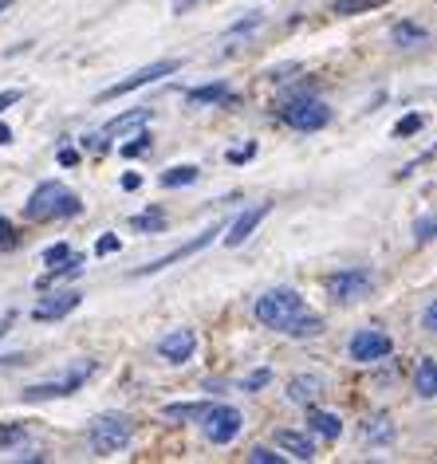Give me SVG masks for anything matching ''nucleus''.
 <instances>
[{"instance_id": "nucleus-8", "label": "nucleus", "mask_w": 437, "mask_h": 464, "mask_svg": "<svg viewBox=\"0 0 437 464\" xmlns=\"http://www.w3.org/2000/svg\"><path fill=\"white\" fill-rule=\"evenodd\" d=\"M390 351H394V343H390L386 331H374L366 327L351 339V358L354 362H378V358H390Z\"/></svg>"}, {"instance_id": "nucleus-10", "label": "nucleus", "mask_w": 437, "mask_h": 464, "mask_svg": "<svg viewBox=\"0 0 437 464\" xmlns=\"http://www.w3.org/2000/svg\"><path fill=\"white\" fill-rule=\"evenodd\" d=\"M193 351H198V334H193L189 327H181V331H174V334H166V339L158 343V354H162L166 362H174V366L189 362Z\"/></svg>"}, {"instance_id": "nucleus-30", "label": "nucleus", "mask_w": 437, "mask_h": 464, "mask_svg": "<svg viewBox=\"0 0 437 464\" xmlns=\"http://www.w3.org/2000/svg\"><path fill=\"white\" fill-rule=\"evenodd\" d=\"M425 126V114H406L398 126H394V138H406V134H418Z\"/></svg>"}, {"instance_id": "nucleus-33", "label": "nucleus", "mask_w": 437, "mask_h": 464, "mask_svg": "<svg viewBox=\"0 0 437 464\" xmlns=\"http://www.w3.org/2000/svg\"><path fill=\"white\" fill-rule=\"evenodd\" d=\"M67 256H72V248H67V245H52L48 252H44V264H52V268H55V264H63Z\"/></svg>"}, {"instance_id": "nucleus-11", "label": "nucleus", "mask_w": 437, "mask_h": 464, "mask_svg": "<svg viewBox=\"0 0 437 464\" xmlns=\"http://www.w3.org/2000/svg\"><path fill=\"white\" fill-rule=\"evenodd\" d=\"M268 213H272V205H257V208H248V213H240V217L233 220V225H228V232H225V245H228V248L245 245V240L252 237V228H257Z\"/></svg>"}, {"instance_id": "nucleus-21", "label": "nucleus", "mask_w": 437, "mask_h": 464, "mask_svg": "<svg viewBox=\"0 0 437 464\" xmlns=\"http://www.w3.org/2000/svg\"><path fill=\"white\" fill-rule=\"evenodd\" d=\"M131 228L134 232H162L166 228V213H162V208H146V213H138L131 220Z\"/></svg>"}, {"instance_id": "nucleus-7", "label": "nucleus", "mask_w": 437, "mask_h": 464, "mask_svg": "<svg viewBox=\"0 0 437 464\" xmlns=\"http://www.w3.org/2000/svg\"><path fill=\"white\" fill-rule=\"evenodd\" d=\"M178 60H162V63H151V67H142V72H134L131 79H122V83H114V87H107V91H102V102H107V99H119V95H131V91H138V87H146V83H158V79H162V75H174L178 72Z\"/></svg>"}, {"instance_id": "nucleus-28", "label": "nucleus", "mask_w": 437, "mask_h": 464, "mask_svg": "<svg viewBox=\"0 0 437 464\" xmlns=\"http://www.w3.org/2000/svg\"><path fill=\"white\" fill-rule=\"evenodd\" d=\"M413 240H418V245L437 240V217H418V225H413Z\"/></svg>"}, {"instance_id": "nucleus-34", "label": "nucleus", "mask_w": 437, "mask_h": 464, "mask_svg": "<svg viewBox=\"0 0 437 464\" xmlns=\"http://www.w3.org/2000/svg\"><path fill=\"white\" fill-rule=\"evenodd\" d=\"M95 252H99V256H111V252H119V237H99Z\"/></svg>"}, {"instance_id": "nucleus-6", "label": "nucleus", "mask_w": 437, "mask_h": 464, "mask_svg": "<svg viewBox=\"0 0 437 464\" xmlns=\"http://www.w3.org/2000/svg\"><path fill=\"white\" fill-rule=\"evenodd\" d=\"M327 295L335 299V304H354V299L371 295V272H335L327 280Z\"/></svg>"}, {"instance_id": "nucleus-35", "label": "nucleus", "mask_w": 437, "mask_h": 464, "mask_svg": "<svg viewBox=\"0 0 437 464\" xmlns=\"http://www.w3.org/2000/svg\"><path fill=\"white\" fill-rule=\"evenodd\" d=\"M13 102H20V91H0V114H5Z\"/></svg>"}, {"instance_id": "nucleus-15", "label": "nucleus", "mask_w": 437, "mask_h": 464, "mask_svg": "<svg viewBox=\"0 0 437 464\" xmlns=\"http://www.w3.org/2000/svg\"><path fill=\"white\" fill-rule=\"evenodd\" d=\"M151 122V111L146 107H138V111H126V114H119L114 122H107L99 130V138H102V146H107V138H119V134H131V130H138V126H146Z\"/></svg>"}, {"instance_id": "nucleus-43", "label": "nucleus", "mask_w": 437, "mask_h": 464, "mask_svg": "<svg viewBox=\"0 0 437 464\" xmlns=\"http://www.w3.org/2000/svg\"><path fill=\"white\" fill-rule=\"evenodd\" d=\"M16 5V0H0V13H5V8H13Z\"/></svg>"}, {"instance_id": "nucleus-5", "label": "nucleus", "mask_w": 437, "mask_h": 464, "mask_svg": "<svg viewBox=\"0 0 437 464\" xmlns=\"http://www.w3.org/2000/svg\"><path fill=\"white\" fill-rule=\"evenodd\" d=\"M240 425H245V417L233 405H209L205 410V437L213 440V445H228V440H237Z\"/></svg>"}, {"instance_id": "nucleus-16", "label": "nucleus", "mask_w": 437, "mask_h": 464, "mask_svg": "<svg viewBox=\"0 0 437 464\" xmlns=\"http://www.w3.org/2000/svg\"><path fill=\"white\" fill-rule=\"evenodd\" d=\"M319 393H324V378H316V374H300L287 382V401H296V405L316 401Z\"/></svg>"}, {"instance_id": "nucleus-32", "label": "nucleus", "mask_w": 437, "mask_h": 464, "mask_svg": "<svg viewBox=\"0 0 437 464\" xmlns=\"http://www.w3.org/2000/svg\"><path fill=\"white\" fill-rule=\"evenodd\" d=\"M248 460H252V464H280L284 457H280V452H272V449H260V445H257V449L248 452Z\"/></svg>"}, {"instance_id": "nucleus-39", "label": "nucleus", "mask_w": 437, "mask_h": 464, "mask_svg": "<svg viewBox=\"0 0 437 464\" xmlns=\"http://www.w3.org/2000/svg\"><path fill=\"white\" fill-rule=\"evenodd\" d=\"M138 185H142V178H138V173H126V178H122V189H138Z\"/></svg>"}, {"instance_id": "nucleus-31", "label": "nucleus", "mask_w": 437, "mask_h": 464, "mask_svg": "<svg viewBox=\"0 0 437 464\" xmlns=\"http://www.w3.org/2000/svg\"><path fill=\"white\" fill-rule=\"evenodd\" d=\"M146 150H151V134H138L134 142L122 146V158H138V154H146Z\"/></svg>"}, {"instance_id": "nucleus-23", "label": "nucleus", "mask_w": 437, "mask_h": 464, "mask_svg": "<svg viewBox=\"0 0 437 464\" xmlns=\"http://www.w3.org/2000/svg\"><path fill=\"white\" fill-rule=\"evenodd\" d=\"M221 99H228V87H225V83H205V87H198V91H189V102H193V107H201V102H221Z\"/></svg>"}, {"instance_id": "nucleus-26", "label": "nucleus", "mask_w": 437, "mask_h": 464, "mask_svg": "<svg viewBox=\"0 0 437 464\" xmlns=\"http://www.w3.org/2000/svg\"><path fill=\"white\" fill-rule=\"evenodd\" d=\"M386 5V0H335V13L339 16H359V13H371V8Z\"/></svg>"}, {"instance_id": "nucleus-41", "label": "nucleus", "mask_w": 437, "mask_h": 464, "mask_svg": "<svg viewBox=\"0 0 437 464\" xmlns=\"http://www.w3.org/2000/svg\"><path fill=\"white\" fill-rule=\"evenodd\" d=\"M13 142V130H8V126H0V146H8Z\"/></svg>"}, {"instance_id": "nucleus-18", "label": "nucleus", "mask_w": 437, "mask_h": 464, "mask_svg": "<svg viewBox=\"0 0 437 464\" xmlns=\"http://www.w3.org/2000/svg\"><path fill=\"white\" fill-rule=\"evenodd\" d=\"M307 425H312V433L316 437H324V440H335L343 433V421L335 413H324V410H312L307 413Z\"/></svg>"}, {"instance_id": "nucleus-13", "label": "nucleus", "mask_w": 437, "mask_h": 464, "mask_svg": "<svg viewBox=\"0 0 437 464\" xmlns=\"http://www.w3.org/2000/svg\"><path fill=\"white\" fill-rule=\"evenodd\" d=\"M79 292H63V295H55V299H44V304L32 311V319L36 323H52V319H63V315H72V311L79 307Z\"/></svg>"}, {"instance_id": "nucleus-27", "label": "nucleus", "mask_w": 437, "mask_h": 464, "mask_svg": "<svg viewBox=\"0 0 437 464\" xmlns=\"http://www.w3.org/2000/svg\"><path fill=\"white\" fill-rule=\"evenodd\" d=\"M24 421H8V425H0V449H8V445H20L24 440Z\"/></svg>"}, {"instance_id": "nucleus-1", "label": "nucleus", "mask_w": 437, "mask_h": 464, "mask_svg": "<svg viewBox=\"0 0 437 464\" xmlns=\"http://www.w3.org/2000/svg\"><path fill=\"white\" fill-rule=\"evenodd\" d=\"M257 319L264 323V327H272V331L296 334V339H307V334L324 331V323L304 307L300 292H292V287H276V292L260 295L257 299Z\"/></svg>"}, {"instance_id": "nucleus-22", "label": "nucleus", "mask_w": 437, "mask_h": 464, "mask_svg": "<svg viewBox=\"0 0 437 464\" xmlns=\"http://www.w3.org/2000/svg\"><path fill=\"white\" fill-rule=\"evenodd\" d=\"M205 410H209L205 401H186V405H166L162 413L170 421H193V417H205Z\"/></svg>"}, {"instance_id": "nucleus-17", "label": "nucleus", "mask_w": 437, "mask_h": 464, "mask_svg": "<svg viewBox=\"0 0 437 464\" xmlns=\"http://www.w3.org/2000/svg\"><path fill=\"white\" fill-rule=\"evenodd\" d=\"M413 390L422 393V398H437V362L433 358H422L418 370H413Z\"/></svg>"}, {"instance_id": "nucleus-4", "label": "nucleus", "mask_w": 437, "mask_h": 464, "mask_svg": "<svg viewBox=\"0 0 437 464\" xmlns=\"http://www.w3.org/2000/svg\"><path fill=\"white\" fill-rule=\"evenodd\" d=\"M284 122L292 126V130H319V126L331 122V111L324 107L319 99H292L284 102Z\"/></svg>"}, {"instance_id": "nucleus-40", "label": "nucleus", "mask_w": 437, "mask_h": 464, "mask_svg": "<svg viewBox=\"0 0 437 464\" xmlns=\"http://www.w3.org/2000/svg\"><path fill=\"white\" fill-rule=\"evenodd\" d=\"M0 240H13V225H8L5 217H0Z\"/></svg>"}, {"instance_id": "nucleus-36", "label": "nucleus", "mask_w": 437, "mask_h": 464, "mask_svg": "<svg viewBox=\"0 0 437 464\" xmlns=\"http://www.w3.org/2000/svg\"><path fill=\"white\" fill-rule=\"evenodd\" d=\"M193 5H205V0H174V13H178V16H186Z\"/></svg>"}, {"instance_id": "nucleus-14", "label": "nucleus", "mask_w": 437, "mask_h": 464, "mask_svg": "<svg viewBox=\"0 0 437 464\" xmlns=\"http://www.w3.org/2000/svg\"><path fill=\"white\" fill-rule=\"evenodd\" d=\"M276 445H280L284 452H292L296 460H316L312 437L300 433V429H276Z\"/></svg>"}, {"instance_id": "nucleus-38", "label": "nucleus", "mask_w": 437, "mask_h": 464, "mask_svg": "<svg viewBox=\"0 0 437 464\" xmlns=\"http://www.w3.org/2000/svg\"><path fill=\"white\" fill-rule=\"evenodd\" d=\"M75 161H79L75 150H60V166H75Z\"/></svg>"}, {"instance_id": "nucleus-42", "label": "nucleus", "mask_w": 437, "mask_h": 464, "mask_svg": "<svg viewBox=\"0 0 437 464\" xmlns=\"http://www.w3.org/2000/svg\"><path fill=\"white\" fill-rule=\"evenodd\" d=\"M8 327H13V315H5V319H0V339H5V334H8Z\"/></svg>"}, {"instance_id": "nucleus-29", "label": "nucleus", "mask_w": 437, "mask_h": 464, "mask_svg": "<svg viewBox=\"0 0 437 464\" xmlns=\"http://www.w3.org/2000/svg\"><path fill=\"white\" fill-rule=\"evenodd\" d=\"M268 382H272V370H252V374L245 378V382H240V390H245V393H257V390H264V386H268Z\"/></svg>"}, {"instance_id": "nucleus-12", "label": "nucleus", "mask_w": 437, "mask_h": 464, "mask_svg": "<svg viewBox=\"0 0 437 464\" xmlns=\"http://www.w3.org/2000/svg\"><path fill=\"white\" fill-rule=\"evenodd\" d=\"M217 232H225V228H221V225L205 228V232H201V237H198V240H189V245H181L178 252H170V256H162V260H154V264H151V268H142V272H138V276H151V272H162V268H170V264H178V260H186V256H193V252H201L205 245H213V237H217Z\"/></svg>"}, {"instance_id": "nucleus-9", "label": "nucleus", "mask_w": 437, "mask_h": 464, "mask_svg": "<svg viewBox=\"0 0 437 464\" xmlns=\"http://www.w3.org/2000/svg\"><path fill=\"white\" fill-rule=\"evenodd\" d=\"M91 370L95 366H79L75 374H67L63 382H44V386H28L24 390V401H48V398H67V393H75L79 386H83V382L91 378Z\"/></svg>"}, {"instance_id": "nucleus-3", "label": "nucleus", "mask_w": 437, "mask_h": 464, "mask_svg": "<svg viewBox=\"0 0 437 464\" xmlns=\"http://www.w3.org/2000/svg\"><path fill=\"white\" fill-rule=\"evenodd\" d=\"M131 437H134V425L126 421L122 413H107V417H99V421L91 425L87 445H91L95 457H111V452H122L126 445H131Z\"/></svg>"}, {"instance_id": "nucleus-2", "label": "nucleus", "mask_w": 437, "mask_h": 464, "mask_svg": "<svg viewBox=\"0 0 437 464\" xmlns=\"http://www.w3.org/2000/svg\"><path fill=\"white\" fill-rule=\"evenodd\" d=\"M79 197L72 189H63L60 181H44L36 193H32V201L24 205V217L28 220H55V217H75L79 213Z\"/></svg>"}, {"instance_id": "nucleus-24", "label": "nucleus", "mask_w": 437, "mask_h": 464, "mask_svg": "<svg viewBox=\"0 0 437 464\" xmlns=\"http://www.w3.org/2000/svg\"><path fill=\"white\" fill-rule=\"evenodd\" d=\"M189 181H198V166H174V169L162 173L166 189H178V185H189Z\"/></svg>"}, {"instance_id": "nucleus-25", "label": "nucleus", "mask_w": 437, "mask_h": 464, "mask_svg": "<svg viewBox=\"0 0 437 464\" xmlns=\"http://www.w3.org/2000/svg\"><path fill=\"white\" fill-rule=\"evenodd\" d=\"M79 268H83V256H67V264H60V268H52L44 276L40 287H52L55 280H67V276H79Z\"/></svg>"}, {"instance_id": "nucleus-37", "label": "nucleus", "mask_w": 437, "mask_h": 464, "mask_svg": "<svg viewBox=\"0 0 437 464\" xmlns=\"http://www.w3.org/2000/svg\"><path fill=\"white\" fill-rule=\"evenodd\" d=\"M425 327L437 334V304H430V311H425Z\"/></svg>"}, {"instance_id": "nucleus-19", "label": "nucleus", "mask_w": 437, "mask_h": 464, "mask_svg": "<svg viewBox=\"0 0 437 464\" xmlns=\"http://www.w3.org/2000/svg\"><path fill=\"white\" fill-rule=\"evenodd\" d=\"M363 433L371 445H390V440H394V425H390V417H371V421L363 425Z\"/></svg>"}, {"instance_id": "nucleus-20", "label": "nucleus", "mask_w": 437, "mask_h": 464, "mask_svg": "<svg viewBox=\"0 0 437 464\" xmlns=\"http://www.w3.org/2000/svg\"><path fill=\"white\" fill-rule=\"evenodd\" d=\"M398 44V48H410V44H422L425 40V28L413 24V20H402V24H394V36H390Z\"/></svg>"}]
</instances>
